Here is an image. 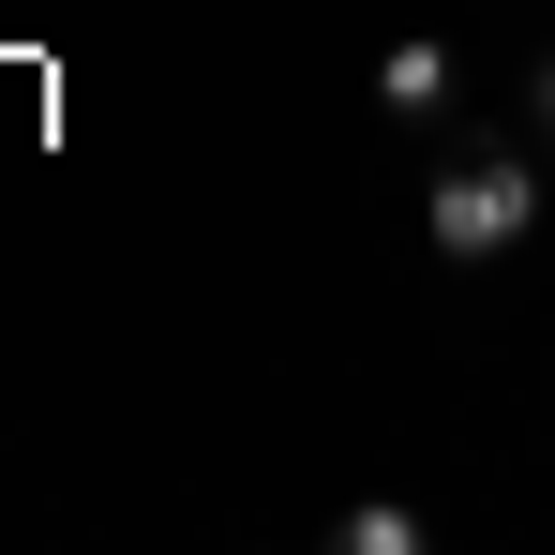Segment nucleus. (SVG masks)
Masks as SVG:
<instances>
[{"label": "nucleus", "mask_w": 555, "mask_h": 555, "mask_svg": "<svg viewBox=\"0 0 555 555\" xmlns=\"http://www.w3.org/2000/svg\"><path fill=\"white\" fill-rule=\"evenodd\" d=\"M451 91H465V76H451V46H436V30H405V46L375 61V105H390V120H436Z\"/></svg>", "instance_id": "obj_2"}, {"label": "nucleus", "mask_w": 555, "mask_h": 555, "mask_svg": "<svg viewBox=\"0 0 555 555\" xmlns=\"http://www.w3.org/2000/svg\"><path fill=\"white\" fill-rule=\"evenodd\" d=\"M421 225H436V256H511V241L541 225V181H526L511 151H480V166H451V181H436V210H421Z\"/></svg>", "instance_id": "obj_1"}, {"label": "nucleus", "mask_w": 555, "mask_h": 555, "mask_svg": "<svg viewBox=\"0 0 555 555\" xmlns=\"http://www.w3.org/2000/svg\"><path fill=\"white\" fill-rule=\"evenodd\" d=\"M526 120H541V135H555V61H541V76H526Z\"/></svg>", "instance_id": "obj_4"}, {"label": "nucleus", "mask_w": 555, "mask_h": 555, "mask_svg": "<svg viewBox=\"0 0 555 555\" xmlns=\"http://www.w3.org/2000/svg\"><path fill=\"white\" fill-rule=\"evenodd\" d=\"M331 555H421V511H390V495H375V511L331 526Z\"/></svg>", "instance_id": "obj_3"}]
</instances>
